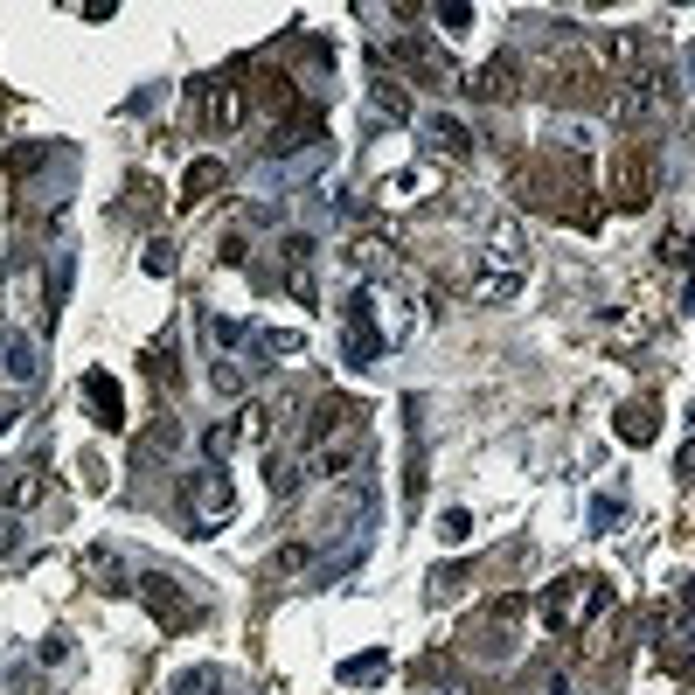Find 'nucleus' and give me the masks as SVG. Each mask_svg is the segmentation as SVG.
I'll return each mask as SVG.
<instances>
[{
    "label": "nucleus",
    "mask_w": 695,
    "mask_h": 695,
    "mask_svg": "<svg viewBox=\"0 0 695 695\" xmlns=\"http://www.w3.org/2000/svg\"><path fill=\"white\" fill-rule=\"evenodd\" d=\"M605 605H612V584H605L598 570H570V577H556L550 591H543V626H550L556 640H570V633H584Z\"/></svg>",
    "instance_id": "f257e3e1"
},
{
    "label": "nucleus",
    "mask_w": 695,
    "mask_h": 695,
    "mask_svg": "<svg viewBox=\"0 0 695 695\" xmlns=\"http://www.w3.org/2000/svg\"><path fill=\"white\" fill-rule=\"evenodd\" d=\"M682 105V84L668 77V70H633L626 84H619V126H647V119H668Z\"/></svg>",
    "instance_id": "f03ea898"
},
{
    "label": "nucleus",
    "mask_w": 695,
    "mask_h": 695,
    "mask_svg": "<svg viewBox=\"0 0 695 695\" xmlns=\"http://www.w3.org/2000/svg\"><path fill=\"white\" fill-rule=\"evenodd\" d=\"M181 501H188V515H195V536H209V529L237 508V487H230L223 466H195V473L181 480Z\"/></svg>",
    "instance_id": "7ed1b4c3"
},
{
    "label": "nucleus",
    "mask_w": 695,
    "mask_h": 695,
    "mask_svg": "<svg viewBox=\"0 0 695 695\" xmlns=\"http://www.w3.org/2000/svg\"><path fill=\"white\" fill-rule=\"evenodd\" d=\"M133 591L146 598V612H153L167 633H181V626H195V619H202V605H195V598L181 591V577H167V570H139Z\"/></svg>",
    "instance_id": "20e7f679"
},
{
    "label": "nucleus",
    "mask_w": 695,
    "mask_h": 695,
    "mask_svg": "<svg viewBox=\"0 0 695 695\" xmlns=\"http://www.w3.org/2000/svg\"><path fill=\"white\" fill-rule=\"evenodd\" d=\"M278 265H285V292H292L299 306H320V278H313L320 237H313V230H285V237H278Z\"/></svg>",
    "instance_id": "39448f33"
},
{
    "label": "nucleus",
    "mask_w": 695,
    "mask_h": 695,
    "mask_svg": "<svg viewBox=\"0 0 695 695\" xmlns=\"http://www.w3.org/2000/svg\"><path fill=\"white\" fill-rule=\"evenodd\" d=\"M383 56H390V63H404V70H417V77H431L438 91H452V84H459V63H452L438 42H424V35H397Z\"/></svg>",
    "instance_id": "423d86ee"
},
{
    "label": "nucleus",
    "mask_w": 695,
    "mask_h": 695,
    "mask_svg": "<svg viewBox=\"0 0 695 695\" xmlns=\"http://www.w3.org/2000/svg\"><path fill=\"white\" fill-rule=\"evenodd\" d=\"M0 362H7V376L28 390V383L42 376V341H35V334H21L14 320H0Z\"/></svg>",
    "instance_id": "0eeeda50"
},
{
    "label": "nucleus",
    "mask_w": 695,
    "mask_h": 695,
    "mask_svg": "<svg viewBox=\"0 0 695 695\" xmlns=\"http://www.w3.org/2000/svg\"><path fill=\"white\" fill-rule=\"evenodd\" d=\"M320 167H327V139H320V146H299V153L265 160V174H258V181H265V188H299V181H313Z\"/></svg>",
    "instance_id": "6e6552de"
},
{
    "label": "nucleus",
    "mask_w": 695,
    "mask_h": 695,
    "mask_svg": "<svg viewBox=\"0 0 695 695\" xmlns=\"http://www.w3.org/2000/svg\"><path fill=\"white\" fill-rule=\"evenodd\" d=\"M251 362L244 369H278V362H292V355H306V334H278V327H251Z\"/></svg>",
    "instance_id": "1a4fd4ad"
},
{
    "label": "nucleus",
    "mask_w": 695,
    "mask_h": 695,
    "mask_svg": "<svg viewBox=\"0 0 695 695\" xmlns=\"http://www.w3.org/2000/svg\"><path fill=\"white\" fill-rule=\"evenodd\" d=\"M417 133H424L431 153H445V160H466V153H473V133H466L452 112H424V119H417Z\"/></svg>",
    "instance_id": "9d476101"
},
{
    "label": "nucleus",
    "mask_w": 695,
    "mask_h": 695,
    "mask_svg": "<svg viewBox=\"0 0 695 695\" xmlns=\"http://www.w3.org/2000/svg\"><path fill=\"white\" fill-rule=\"evenodd\" d=\"M77 390H84V404H91V417H98L105 431H119V424H126V397H119V383H112L105 369H91Z\"/></svg>",
    "instance_id": "9b49d317"
},
{
    "label": "nucleus",
    "mask_w": 695,
    "mask_h": 695,
    "mask_svg": "<svg viewBox=\"0 0 695 695\" xmlns=\"http://www.w3.org/2000/svg\"><path fill=\"white\" fill-rule=\"evenodd\" d=\"M278 417H285V404H258V397H244V411L230 417V438L237 445H265L278 431Z\"/></svg>",
    "instance_id": "f8f14e48"
},
{
    "label": "nucleus",
    "mask_w": 695,
    "mask_h": 695,
    "mask_svg": "<svg viewBox=\"0 0 695 695\" xmlns=\"http://www.w3.org/2000/svg\"><path fill=\"white\" fill-rule=\"evenodd\" d=\"M348 424H355V404H348V397H320L313 417H306V445H327V438L348 431Z\"/></svg>",
    "instance_id": "ddd939ff"
},
{
    "label": "nucleus",
    "mask_w": 695,
    "mask_h": 695,
    "mask_svg": "<svg viewBox=\"0 0 695 695\" xmlns=\"http://www.w3.org/2000/svg\"><path fill=\"white\" fill-rule=\"evenodd\" d=\"M313 473H320V480H348V473H362V438L313 445Z\"/></svg>",
    "instance_id": "4468645a"
},
{
    "label": "nucleus",
    "mask_w": 695,
    "mask_h": 695,
    "mask_svg": "<svg viewBox=\"0 0 695 695\" xmlns=\"http://www.w3.org/2000/svg\"><path fill=\"white\" fill-rule=\"evenodd\" d=\"M383 675H390V647H369V654H355V661L334 668L341 689H369V682H383Z\"/></svg>",
    "instance_id": "2eb2a0df"
},
{
    "label": "nucleus",
    "mask_w": 695,
    "mask_h": 695,
    "mask_svg": "<svg viewBox=\"0 0 695 695\" xmlns=\"http://www.w3.org/2000/svg\"><path fill=\"white\" fill-rule=\"evenodd\" d=\"M84 570L98 577V591H133V577H126V556L105 550V543H91V550H84Z\"/></svg>",
    "instance_id": "dca6fc26"
},
{
    "label": "nucleus",
    "mask_w": 695,
    "mask_h": 695,
    "mask_svg": "<svg viewBox=\"0 0 695 695\" xmlns=\"http://www.w3.org/2000/svg\"><path fill=\"white\" fill-rule=\"evenodd\" d=\"M487 265L494 272H522V230L515 223H494L487 230Z\"/></svg>",
    "instance_id": "f3484780"
},
{
    "label": "nucleus",
    "mask_w": 695,
    "mask_h": 695,
    "mask_svg": "<svg viewBox=\"0 0 695 695\" xmlns=\"http://www.w3.org/2000/svg\"><path fill=\"white\" fill-rule=\"evenodd\" d=\"M299 480H306V466H299L292 452H265V487H272L278 501H292V494H299Z\"/></svg>",
    "instance_id": "a211bd4d"
},
{
    "label": "nucleus",
    "mask_w": 695,
    "mask_h": 695,
    "mask_svg": "<svg viewBox=\"0 0 695 695\" xmlns=\"http://www.w3.org/2000/svg\"><path fill=\"white\" fill-rule=\"evenodd\" d=\"M466 91H480V98H494V105H501V98H515V63H508V56H494Z\"/></svg>",
    "instance_id": "6ab92c4d"
},
{
    "label": "nucleus",
    "mask_w": 695,
    "mask_h": 695,
    "mask_svg": "<svg viewBox=\"0 0 695 695\" xmlns=\"http://www.w3.org/2000/svg\"><path fill=\"white\" fill-rule=\"evenodd\" d=\"M237 119H244V91L237 84H216L209 91V133H230Z\"/></svg>",
    "instance_id": "aec40b11"
},
{
    "label": "nucleus",
    "mask_w": 695,
    "mask_h": 695,
    "mask_svg": "<svg viewBox=\"0 0 695 695\" xmlns=\"http://www.w3.org/2000/svg\"><path fill=\"white\" fill-rule=\"evenodd\" d=\"M209 390H216V397H244V390H251V369H244L237 355H216V362H209Z\"/></svg>",
    "instance_id": "412c9836"
},
{
    "label": "nucleus",
    "mask_w": 695,
    "mask_h": 695,
    "mask_svg": "<svg viewBox=\"0 0 695 695\" xmlns=\"http://www.w3.org/2000/svg\"><path fill=\"white\" fill-rule=\"evenodd\" d=\"M49 494V480H42V466H21L14 480H7V515H21V508H35Z\"/></svg>",
    "instance_id": "4be33fe9"
},
{
    "label": "nucleus",
    "mask_w": 695,
    "mask_h": 695,
    "mask_svg": "<svg viewBox=\"0 0 695 695\" xmlns=\"http://www.w3.org/2000/svg\"><path fill=\"white\" fill-rule=\"evenodd\" d=\"M216 689H223V668H209V661H202V668H181V675L167 682V695H216Z\"/></svg>",
    "instance_id": "5701e85b"
},
{
    "label": "nucleus",
    "mask_w": 695,
    "mask_h": 695,
    "mask_svg": "<svg viewBox=\"0 0 695 695\" xmlns=\"http://www.w3.org/2000/svg\"><path fill=\"white\" fill-rule=\"evenodd\" d=\"M515 285H522V272H494V265H487V272L473 278V299L494 306V299H515Z\"/></svg>",
    "instance_id": "b1692460"
},
{
    "label": "nucleus",
    "mask_w": 695,
    "mask_h": 695,
    "mask_svg": "<svg viewBox=\"0 0 695 695\" xmlns=\"http://www.w3.org/2000/svg\"><path fill=\"white\" fill-rule=\"evenodd\" d=\"M209 341H216V355H230V348H244V341H251V327H244V320L209 313Z\"/></svg>",
    "instance_id": "393cba45"
},
{
    "label": "nucleus",
    "mask_w": 695,
    "mask_h": 695,
    "mask_svg": "<svg viewBox=\"0 0 695 695\" xmlns=\"http://www.w3.org/2000/svg\"><path fill=\"white\" fill-rule=\"evenodd\" d=\"M438 543H445V550L473 543V515H466V508H445V515H438Z\"/></svg>",
    "instance_id": "a878e982"
},
{
    "label": "nucleus",
    "mask_w": 695,
    "mask_h": 695,
    "mask_svg": "<svg viewBox=\"0 0 695 695\" xmlns=\"http://www.w3.org/2000/svg\"><path fill=\"white\" fill-rule=\"evenodd\" d=\"M320 556H313V543H278V556H272V570L278 577H299V570H313Z\"/></svg>",
    "instance_id": "bb28decb"
},
{
    "label": "nucleus",
    "mask_w": 695,
    "mask_h": 695,
    "mask_svg": "<svg viewBox=\"0 0 695 695\" xmlns=\"http://www.w3.org/2000/svg\"><path fill=\"white\" fill-rule=\"evenodd\" d=\"M556 139H563L570 153H591V146H598V126H591V119H556Z\"/></svg>",
    "instance_id": "cd10ccee"
},
{
    "label": "nucleus",
    "mask_w": 695,
    "mask_h": 695,
    "mask_svg": "<svg viewBox=\"0 0 695 695\" xmlns=\"http://www.w3.org/2000/svg\"><path fill=\"white\" fill-rule=\"evenodd\" d=\"M619 431H626V445H647V438H654V411H640V404L619 411Z\"/></svg>",
    "instance_id": "c85d7f7f"
},
{
    "label": "nucleus",
    "mask_w": 695,
    "mask_h": 695,
    "mask_svg": "<svg viewBox=\"0 0 695 695\" xmlns=\"http://www.w3.org/2000/svg\"><path fill=\"white\" fill-rule=\"evenodd\" d=\"M376 112H390V119H411V98H404V84H376Z\"/></svg>",
    "instance_id": "c756f323"
},
{
    "label": "nucleus",
    "mask_w": 695,
    "mask_h": 695,
    "mask_svg": "<svg viewBox=\"0 0 695 695\" xmlns=\"http://www.w3.org/2000/svg\"><path fill=\"white\" fill-rule=\"evenodd\" d=\"M216 174H223L216 160H195V167H188V195H181V202H202V195L216 188Z\"/></svg>",
    "instance_id": "7c9ffc66"
},
{
    "label": "nucleus",
    "mask_w": 695,
    "mask_h": 695,
    "mask_svg": "<svg viewBox=\"0 0 695 695\" xmlns=\"http://www.w3.org/2000/svg\"><path fill=\"white\" fill-rule=\"evenodd\" d=\"M202 452H209V466H223V459L237 452V438H230V424H209V431H202Z\"/></svg>",
    "instance_id": "2f4dec72"
},
{
    "label": "nucleus",
    "mask_w": 695,
    "mask_h": 695,
    "mask_svg": "<svg viewBox=\"0 0 695 695\" xmlns=\"http://www.w3.org/2000/svg\"><path fill=\"white\" fill-rule=\"evenodd\" d=\"M431 21H438L445 35H466V21H473V7H466V0H452V7H431Z\"/></svg>",
    "instance_id": "473e14b6"
},
{
    "label": "nucleus",
    "mask_w": 695,
    "mask_h": 695,
    "mask_svg": "<svg viewBox=\"0 0 695 695\" xmlns=\"http://www.w3.org/2000/svg\"><path fill=\"white\" fill-rule=\"evenodd\" d=\"M139 265H146V272H153V278H167V272H174V244H167V237H153Z\"/></svg>",
    "instance_id": "72a5a7b5"
},
{
    "label": "nucleus",
    "mask_w": 695,
    "mask_h": 695,
    "mask_svg": "<svg viewBox=\"0 0 695 695\" xmlns=\"http://www.w3.org/2000/svg\"><path fill=\"white\" fill-rule=\"evenodd\" d=\"M42 160H49V146H14V153H7V174H35Z\"/></svg>",
    "instance_id": "f704fd0d"
},
{
    "label": "nucleus",
    "mask_w": 695,
    "mask_h": 695,
    "mask_svg": "<svg viewBox=\"0 0 695 695\" xmlns=\"http://www.w3.org/2000/svg\"><path fill=\"white\" fill-rule=\"evenodd\" d=\"M146 376H174V341H153L146 348Z\"/></svg>",
    "instance_id": "c9c22d12"
},
{
    "label": "nucleus",
    "mask_w": 695,
    "mask_h": 695,
    "mask_svg": "<svg viewBox=\"0 0 695 695\" xmlns=\"http://www.w3.org/2000/svg\"><path fill=\"white\" fill-rule=\"evenodd\" d=\"M70 654H77V647H70V633H49V640H42V661H49V668H63Z\"/></svg>",
    "instance_id": "e433bc0d"
},
{
    "label": "nucleus",
    "mask_w": 695,
    "mask_h": 695,
    "mask_svg": "<svg viewBox=\"0 0 695 695\" xmlns=\"http://www.w3.org/2000/svg\"><path fill=\"white\" fill-rule=\"evenodd\" d=\"M619 515H626V508H619V501H605V494H598V501H591V522H598V529H605V536H612V522H619Z\"/></svg>",
    "instance_id": "4c0bfd02"
},
{
    "label": "nucleus",
    "mask_w": 695,
    "mask_h": 695,
    "mask_svg": "<svg viewBox=\"0 0 695 695\" xmlns=\"http://www.w3.org/2000/svg\"><path fill=\"white\" fill-rule=\"evenodd\" d=\"M21 550V515H0V556Z\"/></svg>",
    "instance_id": "58836bf2"
},
{
    "label": "nucleus",
    "mask_w": 695,
    "mask_h": 695,
    "mask_svg": "<svg viewBox=\"0 0 695 695\" xmlns=\"http://www.w3.org/2000/svg\"><path fill=\"white\" fill-rule=\"evenodd\" d=\"M522 695H570V682H563V675H536Z\"/></svg>",
    "instance_id": "ea45409f"
},
{
    "label": "nucleus",
    "mask_w": 695,
    "mask_h": 695,
    "mask_svg": "<svg viewBox=\"0 0 695 695\" xmlns=\"http://www.w3.org/2000/svg\"><path fill=\"white\" fill-rule=\"evenodd\" d=\"M14 695H35V675H14Z\"/></svg>",
    "instance_id": "a19ab883"
}]
</instances>
